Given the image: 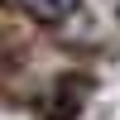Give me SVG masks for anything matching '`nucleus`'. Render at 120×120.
<instances>
[{
    "instance_id": "nucleus-1",
    "label": "nucleus",
    "mask_w": 120,
    "mask_h": 120,
    "mask_svg": "<svg viewBox=\"0 0 120 120\" xmlns=\"http://www.w3.org/2000/svg\"><path fill=\"white\" fill-rule=\"evenodd\" d=\"M38 24H67V19L82 10V0H19Z\"/></svg>"
}]
</instances>
